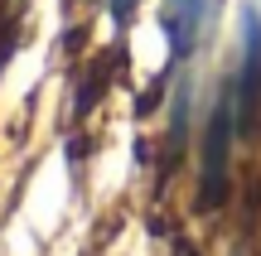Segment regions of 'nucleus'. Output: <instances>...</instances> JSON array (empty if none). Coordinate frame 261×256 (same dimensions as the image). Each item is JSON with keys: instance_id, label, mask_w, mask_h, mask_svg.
<instances>
[{"instance_id": "nucleus-1", "label": "nucleus", "mask_w": 261, "mask_h": 256, "mask_svg": "<svg viewBox=\"0 0 261 256\" xmlns=\"http://www.w3.org/2000/svg\"><path fill=\"white\" fill-rule=\"evenodd\" d=\"M232 135H237V97L227 87L203 126V155H198V208H223L232 184Z\"/></svg>"}, {"instance_id": "nucleus-2", "label": "nucleus", "mask_w": 261, "mask_h": 256, "mask_svg": "<svg viewBox=\"0 0 261 256\" xmlns=\"http://www.w3.org/2000/svg\"><path fill=\"white\" fill-rule=\"evenodd\" d=\"M218 15H223V0H160V29L169 39V58L174 63L194 58L208 44Z\"/></svg>"}, {"instance_id": "nucleus-3", "label": "nucleus", "mask_w": 261, "mask_h": 256, "mask_svg": "<svg viewBox=\"0 0 261 256\" xmlns=\"http://www.w3.org/2000/svg\"><path fill=\"white\" fill-rule=\"evenodd\" d=\"M232 97H237V131L252 135L261 121V10L256 0H247L242 10V58H237Z\"/></svg>"}, {"instance_id": "nucleus-4", "label": "nucleus", "mask_w": 261, "mask_h": 256, "mask_svg": "<svg viewBox=\"0 0 261 256\" xmlns=\"http://www.w3.org/2000/svg\"><path fill=\"white\" fill-rule=\"evenodd\" d=\"M0 44H10V0H0Z\"/></svg>"}, {"instance_id": "nucleus-5", "label": "nucleus", "mask_w": 261, "mask_h": 256, "mask_svg": "<svg viewBox=\"0 0 261 256\" xmlns=\"http://www.w3.org/2000/svg\"><path fill=\"white\" fill-rule=\"evenodd\" d=\"M107 5H112V15H116V19H126V15H130V5H136V0H107Z\"/></svg>"}]
</instances>
